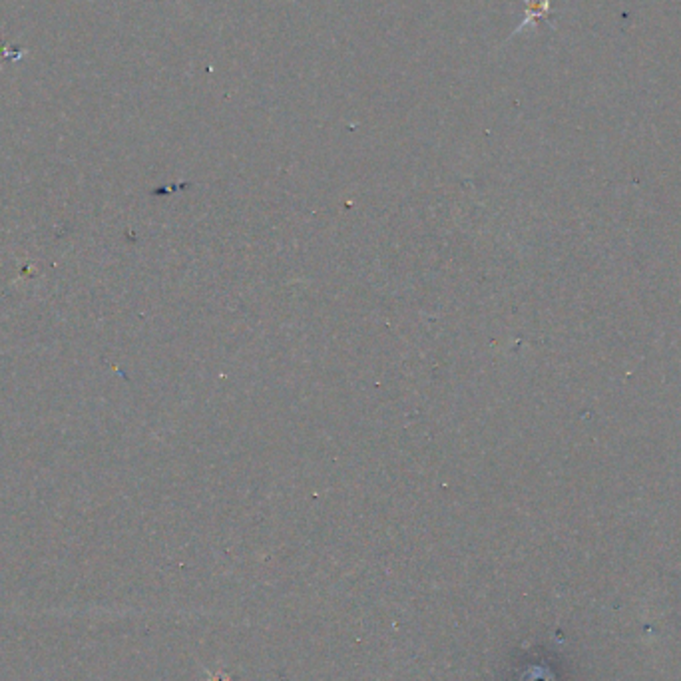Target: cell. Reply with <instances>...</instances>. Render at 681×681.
Instances as JSON below:
<instances>
[{
  "label": "cell",
  "instance_id": "obj_1",
  "mask_svg": "<svg viewBox=\"0 0 681 681\" xmlns=\"http://www.w3.org/2000/svg\"><path fill=\"white\" fill-rule=\"evenodd\" d=\"M205 676H207V681H231V676L229 674H210V671L205 669Z\"/></svg>",
  "mask_w": 681,
  "mask_h": 681
}]
</instances>
